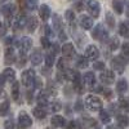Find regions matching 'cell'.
<instances>
[{"label":"cell","mask_w":129,"mask_h":129,"mask_svg":"<svg viewBox=\"0 0 129 129\" xmlns=\"http://www.w3.org/2000/svg\"><path fill=\"white\" fill-rule=\"evenodd\" d=\"M38 7V0H26V9L34 10Z\"/></svg>","instance_id":"37"},{"label":"cell","mask_w":129,"mask_h":129,"mask_svg":"<svg viewBox=\"0 0 129 129\" xmlns=\"http://www.w3.org/2000/svg\"><path fill=\"white\" fill-rule=\"evenodd\" d=\"M32 125V120H31V116L26 112V111H21L18 115V129H28Z\"/></svg>","instance_id":"2"},{"label":"cell","mask_w":129,"mask_h":129,"mask_svg":"<svg viewBox=\"0 0 129 129\" xmlns=\"http://www.w3.org/2000/svg\"><path fill=\"white\" fill-rule=\"evenodd\" d=\"M116 90H117V93L124 94L128 90V81L125 79H120L119 81H117V84H116Z\"/></svg>","instance_id":"22"},{"label":"cell","mask_w":129,"mask_h":129,"mask_svg":"<svg viewBox=\"0 0 129 129\" xmlns=\"http://www.w3.org/2000/svg\"><path fill=\"white\" fill-rule=\"evenodd\" d=\"M14 10H16L14 4H10V3L5 4V5L2 8V13H3V16L5 17V19H7L8 26L12 25V17H13V14H14Z\"/></svg>","instance_id":"5"},{"label":"cell","mask_w":129,"mask_h":129,"mask_svg":"<svg viewBox=\"0 0 129 129\" xmlns=\"http://www.w3.org/2000/svg\"><path fill=\"white\" fill-rule=\"evenodd\" d=\"M3 97H5V92L0 88V98H3Z\"/></svg>","instance_id":"55"},{"label":"cell","mask_w":129,"mask_h":129,"mask_svg":"<svg viewBox=\"0 0 129 129\" xmlns=\"http://www.w3.org/2000/svg\"><path fill=\"white\" fill-rule=\"evenodd\" d=\"M4 2H5V0H0V5H2V4H3Z\"/></svg>","instance_id":"58"},{"label":"cell","mask_w":129,"mask_h":129,"mask_svg":"<svg viewBox=\"0 0 129 129\" xmlns=\"http://www.w3.org/2000/svg\"><path fill=\"white\" fill-rule=\"evenodd\" d=\"M16 61V53L12 47H8L4 52V63L5 64H12Z\"/></svg>","instance_id":"13"},{"label":"cell","mask_w":129,"mask_h":129,"mask_svg":"<svg viewBox=\"0 0 129 129\" xmlns=\"http://www.w3.org/2000/svg\"><path fill=\"white\" fill-rule=\"evenodd\" d=\"M50 124L56 128H63L66 125V119L61 115H54V116H52V119H50Z\"/></svg>","instance_id":"16"},{"label":"cell","mask_w":129,"mask_h":129,"mask_svg":"<svg viewBox=\"0 0 129 129\" xmlns=\"http://www.w3.org/2000/svg\"><path fill=\"white\" fill-rule=\"evenodd\" d=\"M64 17H66L67 22H69L70 25L74 23V21H75V13L72 12L71 9H67V10H66V13H64Z\"/></svg>","instance_id":"32"},{"label":"cell","mask_w":129,"mask_h":129,"mask_svg":"<svg viewBox=\"0 0 129 129\" xmlns=\"http://www.w3.org/2000/svg\"><path fill=\"white\" fill-rule=\"evenodd\" d=\"M57 67H58V70L61 71H66L67 70V62H66V59L64 58H59L58 59V62H57Z\"/></svg>","instance_id":"36"},{"label":"cell","mask_w":129,"mask_h":129,"mask_svg":"<svg viewBox=\"0 0 129 129\" xmlns=\"http://www.w3.org/2000/svg\"><path fill=\"white\" fill-rule=\"evenodd\" d=\"M106 23H107V26H109L110 28H114L115 19H114V17H112L111 13H106Z\"/></svg>","instance_id":"35"},{"label":"cell","mask_w":129,"mask_h":129,"mask_svg":"<svg viewBox=\"0 0 129 129\" xmlns=\"http://www.w3.org/2000/svg\"><path fill=\"white\" fill-rule=\"evenodd\" d=\"M100 79H101V81L105 83V84H111V83H114V80H115V74H114V71H111V70H103V71L101 72V75H100Z\"/></svg>","instance_id":"12"},{"label":"cell","mask_w":129,"mask_h":129,"mask_svg":"<svg viewBox=\"0 0 129 129\" xmlns=\"http://www.w3.org/2000/svg\"><path fill=\"white\" fill-rule=\"evenodd\" d=\"M61 50L63 53V56L67 57V58H72L75 56V48H74V45L71 44V43H64V44L62 45Z\"/></svg>","instance_id":"14"},{"label":"cell","mask_w":129,"mask_h":129,"mask_svg":"<svg viewBox=\"0 0 129 129\" xmlns=\"http://www.w3.org/2000/svg\"><path fill=\"white\" fill-rule=\"evenodd\" d=\"M119 34L121 36H129V22H121L119 26Z\"/></svg>","instance_id":"26"},{"label":"cell","mask_w":129,"mask_h":129,"mask_svg":"<svg viewBox=\"0 0 129 129\" xmlns=\"http://www.w3.org/2000/svg\"><path fill=\"white\" fill-rule=\"evenodd\" d=\"M18 5H19L21 10H25L26 9V0H18Z\"/></svg>","instance_id":"48"},{"label":"cell","mask_w":129,"mask_h":129,"mask_svg":"<svg viewBox=\"0 0 129 129\" xmlns=\"http://www.w3.org/2000/svg\"><path fill=\"white\" fill-rule=\"evenodd\" d=\"M103 66H105V64H103L102 62H97V63L94 64V67H95L97 70H103Z\"/></svg>","instance_id":"49"},{"label":"cell","mask_w":129,"mask_h":129,"mask_svg":"<svg viewBox=\"0 0 129 129\" xmlns=\"http://www.w3.org/2000/svg\"><path fill=\"white\" fill-rule=\"evenodd\" d=\"M63 75H64V79H67L69 81H72L74 84L75 83H80V80H81L80 74L78 71L72 70V69H67L66 71L63 72Z\"/></svg>","instance_id":"10"},{"label":"cell","mask_w":129,"mask_h":129,"mask_svg":"<svg viewBox=\"0 0 129 129\" xmlns=\"http://www.w3.org/2000/svg\"><path fill=\"white\" fill-rule=\"evenodd\" d=\"M76 64L80 67V69H85V67H88V59L85 58V57H79L78 61H76Z\"/></svg>","instance_id":"34"},{"label":"cell","mask_w":129,"mask_h":129,"mask_svg":"<svg viewBox=\"0 0 129 129\" xmlns=\"http://www.w3.org/2000/svg\"><path fill=\"white\" fill-rule=\"evenodd\" d=\"M44 32H45V38H50V36H53V30H52V27L50 26H48V25H45V27H44Z\"/></svg>","instance_id":"45"},{"label":"cell","mask_w":129,"mask_h":129,"mask_svg":"<svg viewBox=\"0 0 129 129\" xmlns=\"http://www.w3.org/2000/svg\"><path fill=\"white\" fill-rule=\"evenodd\" d=\"M76 8H78L79 10H81V9H83V4H81V3H76Z\"/></svg>","instance_id":"56"},{"label":"cell","mask_w":129,"mask_h":129,"mask_svg":"<svg viewBox=\"0 0 129 129\" xmlns=\"http://www.w3.org/2000/svg\"><path fill=\"white\" fill-rule=\"evenodd\" d=\"M25 63H26V54H21V58H19L18 62H17V66H18V67H23Z\"/></svg>","instance_id":"46"},{"label":"cell","mask_w":129,"mask_h":129,"mask_svg":"<svg viewBox=\"0 0 129 129\" xmlns=\"http://www.w3.org/2000/svg\"><path fill=\"white\" fill-rule=\"evenodd\" d=\"M39 16L41 18V21H48L49 17H50V8L47 5V4H41L39 7Z\"/></svg>","instance_id":"15"},{"label":"cell","mask_w":129,"mask_h":129,"mask_svg":"<svg viewBox=\"0 0 129 129\" xmlns=\"http://www.w3.org/2000/svg\"><path fill=\"white\" fill-rule=\"evenodd\" d=\"M121 50H123V58H129V44H124L121 47Z\"/></svg>","instance_id":"43"},{"label":"cell","mask_w":129,"mask_h":129,"mask_svg":"<svg viewBox=\"0 0 129 129\" xmlns=\"http://www.w3.org/2000/svg\"><path fill=\"white\" fill-rule=\"evenodd\" d=\"M12 43H13V38H7L5 39V44L9 45V44H12Z\"/></svg>","instance_id":"52"},{"label":"cell","mask_w":129,"mask_h":129,"mask_svg":"<svg viewBox=\"0 0 129 129\" xmlns=\"http://www.w3.org/2000/svg\"><path fill=\"white\" fill-rule=\"evenodd\" d=\"M9 111V102L8 101H4L0 103V116H5Z\"/></svg>","instance_id":"30"},{"label":"cell","mask_w":129,"mask_h":129,"mask_svg":"<svg viewBox=\"0 0 129 129\" xmlns=\"http://www.w3.org/2000/svg\"><path fill=\"white\" fill-rule=\"evenodd\" d=\"M80 26L84 28V30H90L93 27V19L88 16H81L80 17Z\"/></svg>","instance_id":"17"},{"label":"cell","mask_w":129,"mask_h":129,"mask_svg":"<svg viewBox=\"0 0 129 129\" xmlns=\"http://www.w3.org/2000/svg\"><path fill=\"white\" fill-rule=\"evenodd\" d=\"M75 109H76L78 111H80V110H81V102H80V101H78V102H76V107H75Z\"/></svg>","instance_id":"53"},{"label":"cell","mask_w":129,"mask_h":129,"mask_svg":"<svg viewBox=\"0 0 129 129\" xmlns=\"http://www.w3.org/2000/svg\"><path fill=\"white\" fill-rule=\"evenodd\" d=\"M101 93L105 95V98H107V100L111 98V95H112V92H111L110 89H107V88H102V89H101Z\"/></svg>","instance_id":"44"},{"label":"cell","mask_w":129,"mask_h":129,"mask_svg":"<svg viewBox=\"0 0 129 129\" xmlns=\"http://www.w3.org/2000/svg\"><path fill=\"white\" fill-rule=\"evenodd\" d=\"M18 48H19V52L21 54H26V53L31 49V45H32V40L28 38V36H25L22 38L19 41H18Z\"/></svg>","instance_id":"7"},{"label":"cell","mask_w":129,"mask_h":129,"mask_svg":"<svg viewBox=\"0 0 129 129\" xmlns=\"http://www.w3.org/2000/svg\"><path fill=\"white\" fill-rule=\"evenodd\" d=\"M4 83H5V78L3 76V74H0V88L4 85Z\"/></svg>","instance_id":"50"},{"label":"cell","mask_w":129,"mask_h":129,"mask_svg":"<svg viewBox=\"0 0 129 129\" xmlns=\"http://www.w3.org/2000/svg\"><path fill=\"white\" fill-rule=\"evenodd\" d=\"M87 8H88V12L90 13V16L93 18H97L100 16L101 7H100V3L97 2V0H89L88 4H87Z\"/></svg>","instance_id":"6"},{"label":"cell","mask_w":129,"mask_h":129,"mask_svg":"<svg viewBox=\"0 0 129 129\" xmlns=\"http://www.w3.org/2000/svg\"><path fill=\"white\" fill-rule=\"evenodd\" d=\"M98 57H100V50L95 45H89L87 49H85V58L87 59L95 61Z\"/></svg>","instance_id":"11"},{"label":"cell","mask_w":129,"mask_h":129,"mask_svg":"<svg viewBox=\"0 0 129 129\" xmlns=\"http://www.w3.org/2000/svg\"><path fill=\"white\" fill-rule=\"evenodd\" d=\"M83 81H84V84L89 85V87H93V85H95V75L92 71L85 72L83 76Z\"/></svg>","instance_id":"18"},{"label":"cell","mask_w":129,"mask_h":129,"mask_svg":"<svg viewBox=\"0 0 129 129\" xmlns=\"http://www.w3.org/2000/svg\"><path fill=\"white\" fill-rule=\"evenodd\" d=\"M54 63V54H52V53H49V54L45 56V64L48 67H52V64Z\"/></svg>","instance_id":"38"},{"label":"cell","mask_w":129,"mask_h":129,"mask_svg":"<svg viewBox=\"0 0 129 129\" xmlns=\"http://www.w3.org/2000/svg\"><path fill=\"white\" fill-rule=\"evenodd\" d=\"M34 116L36 117V119H39V120H43V119H45V116H47V111L43 109V107H35L34 109Z\"/></svg>","instance_id":"24"},{"label":"cell","mask_w":129,"mask_h":129,"mask_svg":"<svg viewBox=\"0 0 129 129\" xmlns=\"http://www.w3.org/2000/svg\"><path fill=\"white\" fill-rule=\"evenodd\" d=\"M36 27H38V19H36V17H30V18H27V22H26V28H27V31L28 32H34L35 30H36Z\"/></svg>","instance_id":"20"},{"label":"cell","mask_w":129,"mask_h":129,"mask_svg":"<svg viewBox=\"0 0 129 129\" xmlns=\"http://www.w3.org/2000/svg\"><path fill=\"white\" fill-rule=\"evenodd\" d=\"M107 129H120V128H116V126H107Z\"/></svg>","instance_id":"57"},{"label":"cell","mask_w":129,"mask_h":129,"mask_svg":"<svg viewBox=\"0 0 129 129\" xmlns=\"http://www.w3.org/2000/svg\"><path fill=\"white\" fill-rule=\"evenodd\" d=\"M21 80H22V84L25 85L26 88L31 87V85H34V80H35V71L34 70H26L22 72V76H21Z\"/></svg>","instance_id":"4"},{"label":"cell","mask_w":129,"mask_h":129,"mask_svg":"<svg viewBox=\"0 0 129 129\" xmlns=\"http://www.w3.org/2000/svg\"><path fill=\"white\" fill-rule=\"evenodd\" d=\"M50 107V111H53V112H56V111H59L61 110V103L58 102V101H56V102H52L50 105H49Z\"/></svg>","instance_id":"41"},{"label":"cell","mask_w":129,"mask_h":129,"mask_svg":"<svg viewBox=\"0 0 129 129\" xmlns=\"http://www.w3.org/2000/svg\"><path fill=\"white\" fill-rule=\"evenodd\" d=\"M100 119H101V121H102L103 124H109V123L111 121V116H110V114L107 112V111L100 110Z\"/></svg>","instance_id":"29"},{"label":"cell","mask_w":129,"mask_h":129,"mask_svg":"<svg viewBox=\"0 0 129 129\" xmlns=\"http://www.w3.org/2000/svg\"><path fill=\"white\" fill-rule=\"evenodd\" d=\"M92 129H98V128H92Z\"/></svg>","instance_id":"59"},{"label":"cell","mask_w":129,"mask_h":129,"mask_svg":"<svg viewBox=\"0 0 129 129\" xmlns=\"http://www.w3.org/2000/svg\"><path fill=\"white\" fill-rule=\"evenodd\" d=\"M26 22H27V17L25 14H19L17 16L13 21H12V27L18 31V30H22L23 27H26Z\"/></svg>","instance_id":"9"},{"label":"cell","mask_w":129,"mask_h":129,"mask_svg":"<svg viewBox=\"0 0 129 129\" xmlns=\"http://www.w3.org/2000/svg\"><path fill=\"white\" fill-rule=\"evenodd\" d=\"M57 80H58V81H63V80H64V75H63V72L57 75Z\"/></svg>","instance_id":"51"},{"label":"cell","mask_w":129,"mask_h":129,"mask_svg":"<svg viewBox=\"0 0 129 129\" xmlns=\"http://www.w3.org/2000/svg\"><path fill=\"white\" fill-rule=\"evenodd\" d=\"M0 27H2V22H0Z\"/></svg>","instance_id":"61"},{"label":"cell","mask_w":129,"mask_h":129,"mask_svg":"<svg viewBox=\"0 0 129 129\" xmlns=\"http://www.w3.org/2000/svg\"><path fill=\"white\" fill-rule=\"evenodd\" d=\"M119 107L121 110H124L125 112H129V102H128V100L120 97L119 98Z\"/></svg>","instance_id":"31"},{"label":"cell","mask_w":129,"mask_h":129,"mask_svg":"<svg viewBox=\"0 0 129 129\" xmlns=\"http://www.w3.org/2000/svg\"><path fill=\"white\" fill-rule=\"evenodd\" d=\"M85 106H87L88 110H90L93 112L100 111V110H102V101L95 95H88L85 98Z\"/></svg>","instance_id":"1"},{"label":"cell","mask_w":129,"mask_h":129,"mask_svg":"<svg viewBox=\"0 0 129 129\" xmlns=\"http://www.w3.org/2000/svg\"><path fill=\"white\" fill-rule=\"evenodd\" d=\"M36 102H38V105H39L40 107L47 106V105H48V95L44 94V93L38 94V97H36Z\"/></svg>","instance_id":"28"},{"label":"cell","mask_w":129,"mask_h":129,"mask_svg":"<svg viewBox=\"0 0 129 129\" xmlns=\"http://www.w3.org/2000/svg\"><path fill=\"white\" fill-rule=\"evenodd\" d=\"M34 85H35V88L40 89V88H41V85H43V81H41V79H39V78H35V80H34Z\"/></svg>","instance_id":"47"},{"label":"cell","mask_w":129,"mask_h":129,"mask_svg":"<svg viewBox=\"0 0 129 129\" xmlns=\"http://www.w3.org/2000/svg\"><path fill=\"white\" fill-rule=\"evenodd\" d=\"M41 59H43V56H41V52L39 49H35L34 52L31 53L30 61H31L32 64H40L41 63Z\"/></svg>","instance_id":"19"},{"label":"cell","mask_w":129,"mask_h":129,"mask_svg":"<svg viewBox=\"0 0 129 129\" xmlns=\"http://www.w3.org/2000/svg\"><path fill=\"white\" fill-rule=\"evenodd\" d=\"M112 8L117 14H121L124 12V5L120 0H112Z\"/></svg>","instance_id":"25"},{"label":"cell","mask_w":129,"mask_h":129,"mask_svg":"<svg viewBox=\"0 0 129 129\" xmlns=\"http://www.w3.org/2000/svg\"><path fill=\"white\" fill-rule=\"evenodd\" d=\"M3 76L5 78V80L14 83V79H16V71H14L12 67H7V69L3 71Z\"/></svg>","instance_id":"21"},{"label":"cell","mask_w":129,"mask_h":129,"mask_svg":"<svg viewBox=\"0 0 129 129\" xmlns=\"http://www.w3.org/2000/svg\"><path fill=\"white\" fill-rule=\"evenodd\" d=\"M119 44H120V41H119V39H117L116 36H114V38H111V40H110V49L111 50H116L117 48H119Z\"/></svg>","instance_id":"33"},{"label":"cell","mask_w":129,"mask_h":129,"mask_svg":"<svg viewBox=\"0 0 129 129\" xmlns=\"http://www.w3.org/2000/svg\"><path fill=\"white\" fill-rule=\"evenodd\" d=\"M14 120L12 119V117H10V119H7L5 120V123H4V128L5 129H14Z\"/></svg>","instance_id":"42"},{"label":"cell","mask_w":129,"mask_h":129,"mask_svg":"<svg viewBox=\"0 0 129 129\" xmlns=\"http://www.w3.org/2000/svg\"><path fill=\"white\" fill-rule=\"evenodd\" d=\"M31 100H32V92H27V101L31 102Z\"/></svg>","instance_id":"54"},{"label":"cell","mask_w":129,"mask_h":129,"mask_svg":"<svg viewBox=\"0 0 129 129\" xmlns=\"http://www.w3.org/2000/svg\"><path fill=\"white\" fill-rule=\"evenodd\" d=\"M45 129H52V128H45Z\"/></svg>","instance_id":"60"},{"label":"cell","mask_w":129,"mask_h":129,"mask_svg":"<svg viewBox=\"0 0 129 129\" xmlns=\"http://www.w3.org/2000/svg\"><path fill=\"white\" fill-rule=\"evenodd\" d=\"M117 126H119L120 129H125L129 124V119L128 116H124V115H117Z\"/></svg>","instance_id":"23"},{"label":"cell","mask_w":129,"mask_h":129,"mask_svg":"<svg viewBox=\"0 0 129 129\" xmlns=\"http://www.w3.org/2000/svg\"><path fill=\"white\" fill-rule=\"evenodd\" d=\"M40 43H41V47H43V48H45V49L50 48V41H49L48 38L41 36V38H40Z\"/></svg>","instance_id":"39"},{"label":"cell","mask_w":129,"mask_h":129,"mask_svg":"<svg viewBox=\"0 0 129 129\" xmlns=\"http://www.w3.org/2000/svg\"><path fill=\"white\" fill-rule=\"evenodd\" d=\"M54 28L58 31V32H61V31H63V28H62V26H61V22H59V17L57 16V14H54Z\"/></svg>","instance_id":"40"},{"label":"cell","mask_w":129,"mask_h":129,"mask_svg":"<svg viewBox=\"0 0 129 129\" xmlns=\"http://www.w3.org/2000/svg\"><path fill=\"white\" fill-rule=\"evenodd\" d=\"M125 59L123 57H115L111 59V67L114 69V71H117V72H123L125 70Z\"/></svg>","instance_id":"8"},{"label":"cell","mask_w":129,"mask_h":129,"mask_svg":"<svg viewBox=\"0 0 129 129\" xmlns=\"http://www.w3.org/2000/svg\"><path fill=\"white\" fill-rule=\"evenodd\" d=\"M19 95H21V93H19V83L14 81L13 85H12V97H13L14 101H18Z\"/></svg>","instance_id":"27"},{"label":"cell","mask_w":129,"mask_h":129,"mask_svg":"<svg viewBox=\"0 0 129 129\" xmlns=\"http://www.w3.org/2000/svg\"><path fill=\"white\" fill-rule=\"evenodd\" d=\"M92 36H93V39H97V40H100V41L103 43V41L107 40V38H109V34H107L106 28H103L102 25H97V26L93 28V31H92Z\"/></svg>","instance_id":"3"}]
</instances>
